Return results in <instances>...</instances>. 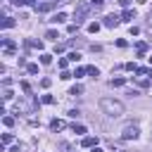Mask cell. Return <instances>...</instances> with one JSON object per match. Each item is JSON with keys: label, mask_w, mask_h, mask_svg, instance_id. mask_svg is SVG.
<instances>
[{"label": "cell", "mask_w": 152, "mask_h": 152, "mask_svg": "<svg viewBox=\"0 0 152 152\" xmlns=\"http://www.w3.org/2000/svg\"><path fill=\"white\" fill-rule=\"evenodd\" d=\"M50 62H52V55L43 52V55H40V64H50Z\"/></svg>", "instance_id": "15"}, {"label": "cell", "mask_w": 152, "mask_h": 152, "mask_svg": "<svg viewBox=\"0 0 152 152\" xmlns=\"http://www.w3.org/2000/svg\"><path fill=\"white\" fill-rule=\"evenodd\" d=\"M81 93H83V86H81V83H76V86L69 90V95H81Z\"/></svg>", "instance_id": "12"}, {"label": "cell", "mask_w": 152, "mask_h": 152, "mask_svg": "<svg viewBox=\"0 0 152 152\" xmlns=\"http://www.w3.org/2000/svg\"><path fill=\"white\" fill-rule=\"evenodd\" d=\"M150 83H152V78H138V86H140V88H147Z\"/></svg>", "instance_id": "18"}, {"label": "cell", "mask_w": 152, "mask_h": 152, "mask_svg": "<svg viewBox=\"0 0 152 152\" xmlns=\"http://www.w3.org/2000/svg\"><path fill=\"white\" fill-rule=\"evenodd\" d=\"M116 24H119V17H116V14H107V17H104V26H107V28H112V26H116Z\"/></svg>", "instance_id": "5"}, {"label": "cell", "mask_w": 152, "mask_h": 152, "mask_svg": "<svg viewBox=\"0 0 152 152\" xmlns=\"http://www.w3.org/2000/svg\"><path fill=\"white\" fill-rule=\"evenodd\" d=\"M112 86H114V88H121V86H126V78H124V76H119V78H112Z\"/></svg>", "instance_id": "11"}, {"label": "cell", "mask_w": 152, "mask_h": 152, "mask_svg": "<svg viewBox=\"0 0 152 152\" xmlns=\"http://www.w3.org/2000/svg\"><path fill=\"white\" fill-rule=\"evenodd\" d=\"M45 38H50V40H57V38H59V33H57V31H52V28H50V31H48V33H45Z\"/></svg>", "instance_id": "17"}, {"label": "cell", "mask_w": 152, "mask_h": 152, "mask_svg": "<svg viewBox=\"0 0 152 152\" xmlns=\"http://www.w3.org/2000/svg\"><path fill=\"white\" fill-rule=\"evenodd\" d=\"M121 138H124V140H135V138H138V126H135V124H128V126H124V131H121Z\"/></svg>", "instance_id": "3"}, {"label": "cell", "mask_w": 152, "mask_h": 152, "mask_svg": "<svg viewBox=\"0 0 152 152\" xmlns=\"http://www.w3.org/2000/svg\"><path fill=\"white\" fill-rule=\"evenodd\" d=\"M21 90H24V93H31V86H28V83L24 81V83H21Z\"/></svg>", "instance_id": "31"}, {"label": "cell", "mask_w": 152, "mask_h": 152, "mask_svg": "<svg viewBox=\"0 0 152 152\" xmlns=\"http://www.w3.org/2000/svg\"><path fill=\"white\" fill-rule=\"evenodd\" d=\"M40 102H43V104H52V102H55V97H52V95H43V97H40Z\"/></svg>", "instance_id": "19"}, {"label": "cell", "mask_w": 152, "mask_h": 152, "mask_svg": "<svg viewBox=\"0 0 152 152\" xmlns=\"http://www.w3.org/2000/svg\"><path fill=\"white\" fill-rule=\"evenodd\" d=\"M93 152H104V150H100V147H93Z\"/></svg>", "instance_id": "32"}, {"label": "cell", "mask_w": 152, "mask_h": 152, "mask_svg": "<svg viewBox=\"0 0 152 152\" xmlns=\"http://www.w3.org/2000/svg\"><path fill=\"white\" fill-rule=\"evenodd\" d=\"M90 10H93V5H88V2H81V5H78V10H76V14H74V21H76V24H81Z\"/></svg>", "instance_id": "2"}, {"label": "cell", "mask_w": 152, "mask_h": 152, "mask_svg": "<svg viewBox=\"0 0 152 152\" xmlns=\"http://www.w3.org/2000/svg\"><path fill=\"white\" fill-rule=\"evenodd\" d=\"M81 145H83V147H90V150H93V147H97V138H93V135H86Z\"/></svg>", "instance_id": "6"}, {"label": "cell", "mask_w": 152, "mask_h": 152, "mask_svg": "<svg viewBox=\"0 0 152 152\" xmlns=\"http://www.w3.org/2000/svg\"><path fill=\"white\" fill-rule=\"evenodd\" d=\"M133 17H135V12H133V10H124V12H121V19H124V21H131Z\"/></svg>", "instance_id": "8"}, {"label": "cell", "mask_w": 152, "mask_h": 152, "mask_svg": "<svg viewBox=\"0 0 152 152\" xmlns=\"http://www.w3.org/2000/svg\"><path fill=\"white\" fill-rule=\"evenodd\" d=\"M71 76H74V74H69V71H62V76H59V78H62V81H66V78H71Z\"/></svg>", "instance_id": "29"}, {"label": "cell", "mask_w": 152, "mask_h": 152, "mask_svg": "<svg viewBox=\"0 0 152 152\" xmlns=\"http://www.w3.org/2000/svg\"><path fill=\"white\" fill-rule=\"evenodd\" d=\"M135 50H138V55L147 52V43H145V40H138V43H135Z\"/></svg>", "instance_id": "10"}, {"label": "cell", "mask_w": 152, "mask_h": 152, "mask_svg": "<svg viewBox=\"0 0 152 152\" xmlns=\"http://www.w3.org/2000/svg\"><path fill=\"white\" fill-rule=\"evenodd\" d=\"M97 31H100V24H97V21L88 24V33H97Z\"/></svg>", "instance_id": "14"}, {"label": "cell", "mask_w": 152, "mask_h": 152, "mask_svg": "<svg viewBox=\"0 0 152 152\" xmlns=\"http://www.w3.org/2000/svg\"><path fill=\"white\" fill-rule=\"evenodd\" d=\"M2 97H5V100H7V102H10V100H12V97H14V93H12V90H5V95H2Z\"/></svg>", "instance_id": "27"}, {"label": "cell", "mask_w": 152, "mask_h": 152, "mask_svg": "<svg viewBox=\"0 0 152 152\" xmlns=\"http://www.w3.org/2000/svg\"><path fill=\"white\" fill-rule=\"evenodd\" d=\"M83 74H88V69H83V66H78V69H76V71H74V76H76V78H81V76H83Z\"/></svg>", "instance_id": "22"}, {"label": "cell", "mask_w": 152, "mask_h": 152, "mask_svg": "<svg viewBox=\"0 0 152 152\" xmlns=\"http://www.w3.org/2000/svg\"><path fill=\"white\" fill-rule=\"evenodd\" d=\"M50 21H55V24H62V21H66V14H64V12H57V14H55Z\"/></svg>", "instance_id": "9"}, {"label": "cell", "mask_w": 152, "mask_h": 152, "mask_svg": "<svg viewBox=\"0 0 152 152\" xmlns=\"http://www.w3.org/2000/svg\"><path fill=\"white\" fill-rule=\"evenodd\" d=\"M50 83H52L50 78H43V81H40V86H43V88H50Z\"/></svg>", "instance_id": "30"}, {"label": "cell", "mask_w": 152, "mask_h": 152, "mask_svg": "<svg viewBox=\"0 0 152 152\" xmlns=\"http://www.w3.org/2000/svg\"><path fill=\"white\" fill-rule=\"evenodd\" d=\"M12 140H14V138H12V133H2V147H5V145H10Z\"/></svg>", "instance_id": "16"}, {"label": "cell", "mask_w": 152, "mask_h": 152, "mask_svg": "<svg viewBox=\"0 0 152 152\" xmlns=\"http://www.w3.org/2000/svg\"><path fill=\"white\" fill-rule=\"evenodd\" d=\"M126 69H128V71H138V66H135L133 62H128V64H126Z\"/></svg>", "instance_id": "28"}, {"label": "cell", "mask_w": 152, "mask_h": 152, "mask_svg": "<svg viewBox=\"0 0 152 152\" xmlns=\"http://www.w3.org/2000/svg\"><path fill=\"white\" fill-rule=\"evenodd\" d=\"M55 5H57L55 0H48V2H38V5H36V12H50Z\"/></svg>", "instance_id": "4"}, {"label": "cell", "mask_w": 152, "mask_h": 152, "mask_svg": "<svg viewBox=\"0 0 152 152\" xmlns=\"http://www.w3.org/2000/svg\"><path fill=\"white\" fill-rule=\"evenodd\" d=\"M59 152H71V147L66 142H59Z\"/></svg>", "instance_id": "25"}, {"label": "cell", "mask_w": 152, "mask_h": 152, "mask_svg": "<svg viewBox=\"0 0 152 152\" xmlns=\"http://www.w3.org/2000/svg\"><path fill=\"white\" fill-rule=\"evenodd\" d=\"M26 71L28 74H38V64H26Z\"/></svg>", "instance_id": "21"}, {"label": "cell", "mask_w": 152, "mask_h": 152, "mask_svg": "<svg viewBox=\"0 0 152 152\" xmlns=\"http://www.w3.org/2000/svg\"><path fill=\"white\" fill-rule=\"evenodd\" d=\"M100 107H102L109 116H119V114H124V104L116 102V100H109V97H102V100H100Z\"/></svg>", "instance_id": "1"}, {"label": "cell", "mask_w": 152, "mask_h": 152, "mask_svg": "<svg viewBox=\"0 0 152 152\" xmlns=\"http://www.w3.org/2000/svg\"><path fill=\"white\" fill-rule=\"evenodd\" d=\"M62 128H64V121H62V119H52V121H50V131L57 133V131H62Z\"/></svg>", "instance_id": "7"}, {"label": "cell", "mask_w": 152, "mask_h": 152, "mask_svg": "<svg viewBox=\"0 0 152 152\" xmlns=\"http://www.w3.org/2000/svg\"><path fill=\"white\" fill-rule=\"evenodd\" d=\"M2 26H5V28H12V26H14V19H10V17H5V21H2Z\"/></svg>", "instance_id": "20"}, {"label": "cell", "mask_w": 152, "mask_h": 152, "mask_svg": "<svg viewBox=\"0 0 152 152\" xmlns=\"http://www.w3.org/2000/svg\"><path fill=\"white\" fill-rule=\"evenodd\" d=\"M69 59H71V62H78L81 55H78V52H69Z\"/></svg>", "instance_id": "23"}, {"label": "cell", "mask_w": 152, "mask_h": 152, "mask_svg": "<svg viewBox=\"0 0 152 152\" xmlns=\"http://www.w3.org/2000/svg\"><path fill=\"white\" fill-rule=\"evenodd\" d=\"M88 74H90V76H97L100 71H97V66H88Z\"/></svg>", "instance_id": "26"}, {"label": "cell", "mask_w": 152, "mask_h": 152, "mask_svg": "<svg viewBox=\"0 0 152 152\" xmlns=\"http://www.w3.org/2000/svg\"><path fill=\"white\" fill-rule=\"evenodd\" d=\"M2 121H5V126H14V116H5Z\"/></svg>", "instance_id": "24"}, {"label": "cell", "mask_w": 152, "mask_h": 152, "mask_svg": "<svg viewBox=\"0 0 152 152\" xmlns=\"http://www.w3.org/2000/svg\"><path fill=\"white\" fill-rule=\"evenodd\" d=\"M71 128H74V133H78V135H83V133H86V126H83V124H74Z\"/></svg>", "instance_id": "13"}]
</instances>
